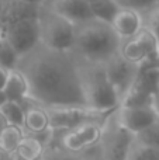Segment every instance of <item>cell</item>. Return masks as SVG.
Segmentation results:
<instances>
[{
    "mask_svg": "<svg viewBox=\"0 0 159 160\" xmlns=\"http://www.w3.org/2000/svg\"><path fill=\"white\" fill-rule=\"evenodd\" d=\"M17 70L27 78L34 104L45 108L87 107L79 61L73 52H59L39 44L20 58Z\"/></svg>",
    "mask_w": 159,
    "mask_h": 160,
    "instance_id": "obj_1",
    "label": "cell"
},
{
    "mask_svg": "<svg viewBox=\"0 0 159 160\" xmlns=\"http://www.w3.org/2000/svg\"><path fill=\"white\" fill-rule=\"evenodd\" d=\"M121 42L123 41L111 24L93 18L76 25L75 47L72 52L80 61L104 65L120 52Z\"/></svg>",
    "mask_w": 159,
    "mask_h": 160,
    "instance_id": "obj_2",
    "label": "cell"
},
{
    "mask_svg": "<svg viewBox=\"0 0 159 160\" xmlns=\"http://www.w3.org/2000/svg\"><path fill=\"white\" fill-rule=\"evenodd\" d=\"M78 61L87 108L97 112H114L121 101L107 78L104 65Z\"/></svg>",
    "mask_w": 159,
    "mask_h": 160,
    "instance_id": "obj_3",
    "label": "cell"
},
{
    "mask_svg": "<svg viewBox=\"0 0 159 160\" xmlns=\"http://www.w3.org/2000/svg\"><path fill=\"white\" fill-rule=\"evenodd\" d=\"M41 45L59 52H72L75 47L76 25L49 8L41 7L38 16Z\"/></svg>",
    "mask_w": 159,
    "mask_h": 160,
    "instance_id": "obj_4",
    "label": "cell"
},
{
    "mask_svg": "<svg viewBox=\"0 0 159 160\" xmlns=\"http://www.w3.org/2000/svg\"><path fill=\"white\" fill-rule=\"evenodd\" d=\"M114 112L104 124L103 138L100 142L101 158L103 160H128L137 138L115 122Z\"/></svg>",
    "mask_w": 159,
    "mask_h": 160,
    "instance_id": "obj_5",
    "label": "cell"
},
{
    "mask_svg": "<svg viewBox=\"0 0 159 160\" xmlns=\"http://www.w3.org/2000/svg\"><path fill=\"white\" fill-rule=\"evenodd\" d=\"M51 119V129L66 132L87 122L106 124L113 112H97L87 107H58L47 108Z\"/></svg>",
    "mask_w": 159,
    "mask_h": 160,
    "instance_id": "obj_6",
    "label": "cell"
},
{
    "mask_svg": "<svg viewBox=\"0 0 159 160\" xmlns=\"http://www.w3.org/2000/svg\"><path fill=\"white\" fill-rule=\"evenodd\" d=\"M141 69H142L141 66L127 61L120 52L104 63L106 75L111 86L114 87L121 102L130 93V90L134 87L135 82L141 73Z\"/></svg>",
    "mask_w": 159,
    "mask_h": 160,
    "instance_id": "obj_7",
    "label": "cell"
},
{
    "mask_svg": "<svg viewBox=\"0 0 159 160\" xmlns=\"http://www.w3.org/2000/svg\"><path fill=\"white\" fill-rule=\"evenodd\" d=\"M4 39L16 49L20 58L33 52L41 44V31L39 21L37 18H25L8 25L4 31Z\"/></svg>",
    "mask_w": 159,
    "mask_h": 160,
    "instance_id": "obj_8",
    "label": "cell"
},
{
    "mask_svg": "<svg viewBox=\"0 0 159 160\" xmlns=\"http://www.w3.org/2000/svg\"><path fill=\"white\" fill-rule=\"evenodd\" d=\"M104 124L99 122H87L78 128L62 132L61 135V146L66 153L79 155L90 148L100 145L103 138Z\"/></svg>",
    "mask_w": 159,
    "mask_h": 160,
    "instance_id": "obj_9",
    "label": "cell"
},
{
    "mask_svg": "<svg viewBox=\"0 0 159 160\" xmlns=\"http://www.w3.org/2000/svg\"><path fill=\"white\" fill-rule=\"evenodd\" d=\"M114 119L123 129L137 138L159 122L156 107H126L120 105L114 112Z\"/></svg>",
    "mask_w": 159,
    "mask_h": 160,
    "instance_id": "obj_10",
    "label": "cell"
},
{
    "mask_svg": "<svg viewBox=\"0 0 159 160\" xmlns=\"http://www.w3.org/2000/svg\"><path fill=\"white\" fill-rule=\"evenodd\" d=\"M158 41L155 37L144 28L137 37L121 42L120 53L132 63L141 68L154 66L158 53Z\"/></svg>",
    "mask_w": 159,
    "mask_h": 160,
    "instance_id": "obj_11",
    "label": "cell"
},
{
    "mask_svg": "<svg viewBox=\"0 0 159 160\" xmlns=\"http://www.w3.org/2000/svg\"><path fill=\"white\" fill-rule=\"evenodd\" d=\"M42 6L75 25L83 24L95 18L90 4H87L85 0H45Z\"/></svg>",
    "mask_w": 159,
    "mask_h": 160,
    "instance_id": "obj_12",
    "label": "cell"
},
{
    "mask_svg": "<svg viewBox=\"0 0 159 160\" xmlns=\"http://www.w3.org/2000/svg\"><path fill=\"white\" fill-rule=\"evenodd\" d=\"M42 6H31L21 0H0V30L25 18H37Z\"/></svg>",
    "mask_w": 159,
    "mask_h": 160,
    "instance_id": "obj_13",
    "label": "cell"
},
{
    "mask_svg": "<svg viewBox=\"0 0 159 160\" xmlns=\"http://www.w3.org/2000/svg\"><path fill=\"white\" fill-rule=\"evenodd\" d=\"M111 25L121 41L131 39L144 30L142 14L130 8H121Z\"/></svg>",
    "mask_w": 159,
    "mask_h": 160,
    "instance_id": "obj_14",
    "label": "cell"
},
{
    "mask_svg": "<svg viewBox=\"0 0 159 160\" xmlns=\"http://www.w3.org/2000/svg\"><path fill=\"white\" fill-rule=\"evenodd\" d=\"M25 107V122L24 132L25 135L38 136L51 129V119L48 110L38 104H23Z\"/></svg>",
    "mask_w": 159,
    "mask_h": 160,
    "instance_id": "obj_15",
    "label": "cell"
},
{
    "mask_svg": "<svg viewBox=\"0 0 159 160\" xmlns=\"http://www.w3.org/2000/svg\"><path fill=\"white\" fill-rule=\"evenodd\" d=\"M8 101H16L20 104L30 101V84L28 80L20 70H11L8 72L7 82L3 88Z\"/></svg>",
    "mask_w": 159,
    "mask_h": 160,
    "instance_id": "obj_16",
    "label": "cell"
},
{
    "mask_svg": "<svg viewBox=\"0 0 159 160\" xmlns=\"http://www.w3.org/2000/svg\"><path fill=\"white\" fill-rule=\"evenodd\" d=\"M47 152V145L37 136L25 135L16 155L20 160H41Z\"/></svg>",
    "mask_w": 159,
    "mask_h": 160,
    "instance_id": "obj_17",
    "label": "cell"
},
{
    "mask_svg": "<svg viewBox=\"0 0 159 160\" xmlns=\"http://www.w3.org/2000/svg\"><path fill=\"white\" fill-rule=\"evenodd\" d=\"M25 132L23 128L8 125L2 133H0V155L10 156L14 155L21 145Z\"/></svg>",
    "mask_w": 159,
    "mask_h": 160,
    "instance_id": "obj_18",
    "label": "cell"
},
{
    "mask_svg": "<svg viewBox=\"0 0 159 160\" xmlns=\"http://www.w3.org/2000/svg\"><path fill=\"white\" fill-rule=\"evenodd\" d=\"M90 8L96 20H100L107 24H113L115 16L121 10L115 0H97L96 3L90 4Z\"/></svg>",
    "mask_w": 159,
    "mask_h": 160,
    "instance_id": "obj_19",
    "label": "cell"
},
{
    "mask_svg": "<svg viewBox=\"0 0 159 160\" xmlns=\"http://www.w3.org/2000/svg\"><path fill=\"white\" fill-rule=\"evenodd\" d=\"M0 112L6 118L8 125L13 127H20L24 129L25 122V107L20 102L16 101H7L0 107Z\"/></svg>",
    "mask_w": 159,
    "mask_h": 160,
    "instance_id": "obj_20",
    "label": "cell"
},
{
    "mask_svg": "<svg viewBox=\"0 0 159 160\" xmlns=\"http://www.w3.org/2000/svg\"><path fill=\"white\" fill-rule=\"evenodd\" d=\"M18 62L20 56L16 52V49L11 47L7 39H3L0 44V68H3L7 72H11L17 69Z\"/></svg>",
    "mask_w": 159,
    "mask_h": 160,
    "instance_id": "obj_21",
    "label": "cell"
},
{
    "mask_svg": "<svg viewBox=\"0 0 159 160\" xmlns=\"http://www.w3.org/2000/svg\"><path fill=\"white\" fill-rule=\"evenodd\" d=\"M141 14H142V20H144V28L148 30L155 37V39L159 44V4Z\"/></svg>",
    "mask_w": 159,
    "mask_h": 160,
    "instance_id": "obj_22",
    "label": "cell"
},
{
    "mask_svg": "<svg viewBox=\"0 0 159 160\" xmlns=\"http://www.w3.org/2000/svg\"><path fill=\"white\" fill-rule=\"evenodd\" d=\"M115 2L121 8H130L138 13H144L159 4V0H115Z\"/></svg>",
    "mask_w": 159,
    "mask_h": 160,
    "instance_id": "obj_23",
    "label": "cell"
},
{
    "mask_svg": "<svg viewBox=\"0 0 159 160\" xmlns=\"http://www.w3.org/2000/svg\"><path fill=\"white\" fill-rule=\"evenodd\" d=\"M135 141H137V143L144 145V146L159 149V122L155 124L152 128H149L148 131H145L144 133L138 135Z\"/></svg>",
    "mask_w": 159,
    "mask_h": 160,
    "instance_id": "obj_24",
    "label": "cell"
},
{
    "mask_svg": "<svg viewBox=\"0 0 159 160\" xmlns=\"http://www.w3.org/2000/svg\"><path fill=\"white\" fill-rule=\"evenodd\" d=\"M7 76H8V72L4 70L3 68H0V90H3L6 86V82H7Z\"/></svg>",
    "mask_w": 159,
    "mask_h": 160,
    "instance_id": "obj_25",
    "label": "cell"
},
{
    "mask_svg": "<svg viewBox=\"0 0 159 160\" xmlns=\"http://www.w3.org/2000/svg\"><path fill=\"white\" fill-rule=\"evenodd\" d=\"M8 127V124H7V121H6V118L2 115V112H0V133L3 132V131L6 129V128Z\"/></svg>",
    "mask_w": 159,
    "mask_h": 160,
    "instance_id": "obj_26",
    "label": "cell"
},
{
    "mask_svg": "<svg viewBox=\"0 0 159 160\" xmlns=\"http://www.w3.org/2000/svg\"><path fill=\"white\" fill-rule=\"evenodd\" d=\"M21 2L27 3V4H31V6H42L45 0H21Z\"/></svg>",
    "mask_w": 159,
    "mask_h": 160,
    "instance_id": "obj_27",
    "label": "cell"
},
{
    "mask_svg": "<svg viewBox=\"0 0 159 160\" xmlns=\"http://www.w3.org/2000/svg\"><path fill=\"white\" fill-rule=\"evenodd\" d=\"M8 100H7V97H6V94H4V91L3 90H0V107H2L4 102H7Z\"/></svg>",
    "mask_w": 159,
    "mask_h": 160,
    "instance_id": "obj_28",
    "label": "cell"
},
{
    "mask_svg": "<svg viewBox=\"0 0 159 160\" xmlns=\"http://www.w3.org/2000/svg\"><path fill=\"white\" fill-rule=\"evenodd\" d=\"M154 66L159 69V47H158V53H156V61H155V65H154Z\"/></svg>",
    "mask_w": 159,
    "mask_h": 160,
    "instance_id": "obj_29",
    "label": "cell"
},
{
    "mask_svg": "<svg viewBox=\"0 0 159 160\" xmlns=\"http://www.w3.org/2000/svg\"><path fill=\"white\" fill-rule=\"evenodd\" d=\"M4 39V34H3V31L0 30V44H2V41Z\"/></svg>",
    "mask_w": 159,
    "mask_h": 160,
    "instance_id": "obj_30",
    "label": "cell"
},
{
    "mask_svg": "<svg viewBox=\"0 0 159 160\" xmlns=\"http://www.w3.org/2000/svg\"><path fill=\"white\" fill-rule=\"evenodd\" d=\"M85 2H86L87 4H93V3H96L97 0H85Z\"/></svg>",
    "mask_w": 159,
    "mask_h": 160,
    "instance_id": "obj_31",
    "label": "cell"
},
{
    "mask_svg": "<svg viewBox=\"0 0 159 160\" xmlns=\"http://www.w3.org/2000/svg\"><path fill=\"white\" fill-rule=\"evenodd\" d=\"M159 107V97H158V100H156V108Z\"/></svg>",
    "mask_w": 159,
    "mask_h": 160,
    "instance_id": "obj_32",
    "label": "cell"
}]
</instances>
